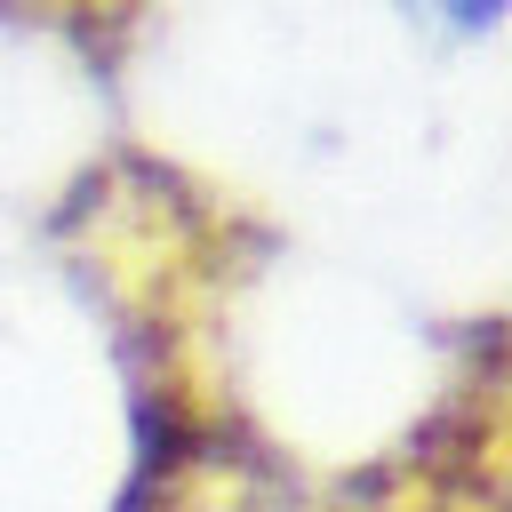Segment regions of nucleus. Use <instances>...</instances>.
Masks as SVG:
<instances>
[{"label":"nucleus","instance_id":"f257e3e1","mask_svg":"<svg viewBox=\"0 0 512 512\" xmlns=\"http://www.w3.org/2000/svg\"><path fill=\"white\" fill-rule=\"evenodd\" d=\"M72 240L136 408L120 512H352V488L312 480L232 392V216L200 184L160 160H120L80 192Z\"/></svg>","mask_w":512,"mask_h":512},{"label":"nucleus","instance_id":"f03ea898","mask_svg":"<svg viewBox=\"0 0 512 512\" xmlns=\"http://www.w3.org/2000/svg\"><path fill=\"white\" fill-rule=\"evenodd\" d=\"M152 8H160V0H0V24L40 32V40L72 48L80 64L112 72V64H120V56L144 40Z\"/></svg>","mask_w":512,"mask_h":512},{"label":"nucleus","instance_id":"7ed1b4c3","mask_svg":"<svg viewBox=\"0 0 512 512\" xmlns=\"http://www.w3.org/2000/svg\"><path fill=\"white\" fill-rule=\"evenodd\" d=\"M432 8H440L448 24H488V16L504 8V0H432Z\"/></svg>","mask_w":512,"mask_h":512}]
</instances>
